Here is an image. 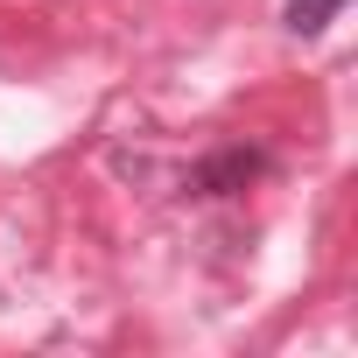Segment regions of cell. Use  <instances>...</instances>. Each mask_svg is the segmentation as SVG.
Masks as SVG:
<instances>
[{
	"label": "cell",
	"mask_w": 358,
	"mask_h": 358,
	"mask_svg": "<svg viewBox=\"0 0 358 358\" xmlns=\"http://www.w3.org/2000/svg\"><path fill=\"white\" fill-rule=\"evenodd\" d=\"M274 162H267V148H246V141H225V148H211L197 169H190V197H239L246 183H260Z\"/></svg>",
	"instance_id": "1"
},
{
	"label": "cell",
	"mask_w": 358,
	"mask_h": 358,
	"mask_svg": "<svg viewBox=\"0 0 358 358\" xmlns=\"http://www.w3.org/2000/svg\"><path fill=\"white\" fill-rule=\"evenodd\" d=\"M351 8V0H288V8H281V22H288V36H302V43H316L337 15Z\"/></svg>",
	"instance_id": "2"
}]
</instances>
